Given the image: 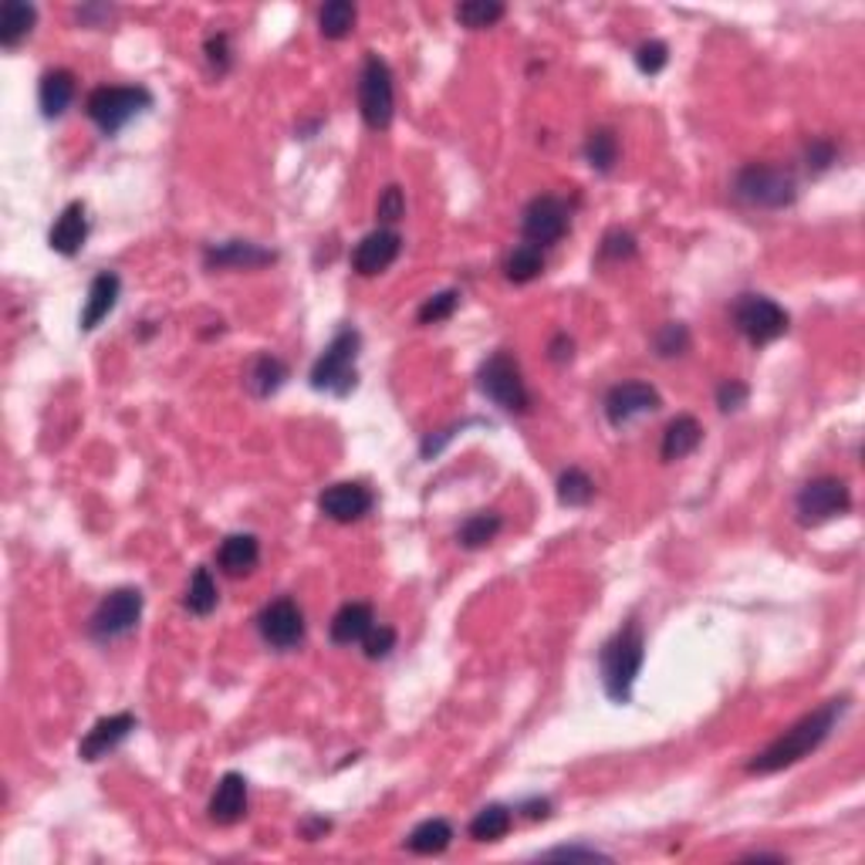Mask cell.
<instances>
[{"label": "cell", "mask_w": 865, "mask_h": 865, "mask_svg": "<svg viewBox=\"0 0 865 865\" xmlns=\"http://www.w3.org/2000/svg\"><path fill=\"white\" fill-rule=\"evenodd\" d=\"M845 710H849V697L822 703L818 710L805 714L798 724H791L781 737L770 740L761 754H754L748 761V775H778V770H785V767H791L798 761H805L808 754H815L831 737V730L839 727Z\"/></svg>", "instance_id": "6da1fadb"}, {"label": "cell", "mask_w": 865, "mask_h": 865, "mask_svg": "<svg viewBox=\"0 0 865 865\" xmlns=\"http://www.w3.org/2000/svg\"><path fill=\"white\" fill-rule=\"evenodd\" d=\"M645 663V639L639 623H626L615 632L599 653V673H602V690L612 703H632V690L639 669Z\"/></svg>", "instance_id": "7a4b0ae2"}, {"label": "cell", "mask_w": 865, "mask_h": 865, "mask_svg": "<svg viewBox=\"0 0 865 865\" xmlns=\"http://www.w3.org/2000/svg\"><path fill=\"white\" fill-rule=\"evenodd\" d=\"M734 197L744 206L785 210L798 200V179L778 163H748L734 176Z\"/></svg>", "instance_id": "3957f363"}, {"label": "cell", "mask_w": 865, "mask_h": 865, "mask_svg": "<svg viewBox=\"0 0 865 865\" xmlns=\"http://www.w3.org/2000/svg\"><path fill=\"white\" fill-rule=\"evenodd\" d=\"M359 349H362V335L346 325L342 331H338L328 349L318 355V362L312 365V389L318 392H331V396H349L355 389V362H359Z\"/></svg>", "instance_id": "277c9868"}, {"label": "cell", "mask_w": 865, "mask_h": 865, "mask_svg": "<svg viewBox=\"0 0 865 865\" xmlns=\"http://www.w3.org/2000/svg\"><path fill=\"white\" fill-rule=\"evenodd\" d=\"M149 105H152V96L142 85H99V88H91L85 112L105 136H118Z\"/></svg>", "instance_id": "5b68a950"}, {"label": "cell", "mask_w": 865, "mask_h": 865, "mask_svg": "<svg viewBox=\"0 0 865 865\" xmlns=\"http://www.w3.org/2000/svg\"><path fill=\"white\" fill-rule=\"evenodd\" d=\"M480 392L490 399L493 406H501L504 413H528L531 410V392L524 386L521 365L511 352H493L477 373Z\"/></svg>", "instance_id": "8992f818"}, {"label": "cell", "mask_w": 865, "mask_h": 865, "mask_svg": "<svg viewBox=\"0 0 865 865\" xmlns=\"http://www.w3.org/2000/svg\"><path fill=\"white\" fill-rule=\"evenodd\" d=\"M359 112L373 133H386L396 115V88L392 72L379 54H368L359 75Z\"/></svg>", "instance_id": "52a82bcc"}, {"label": "cell", "mask_w": 865, "mask_h": 865, "mask_svg": "<svg viewBox=\"0 0 865 865\" xmlns=\"http://www.w3.org/2000/svg\"><path fill=\"white\" fill-rule=\"evenodd\" d=\"M734 325L751 346H770L788 331V312L767 294H740L734 301Z\"/></svg>", "instance_id": "ba28073f"}, {"label": "cell", "mask_w": 865, "mask_h": 865, "mask_svg": "<svg viewBox=\"0 0 865 865\" xmlns=\"http://www.w3.org/2000/svg\"><path fill=\"white\" fill-rule=\"evenodd\" d=\"M142 615V592L139 589H112L88 619V636L96 642H115L126 639Z\"/></svg>", "instance_id": "9c48e42d"}, {"label": "cell", "mask_w": 865, "mask_h": 865, "mask_svg": "<svg viewBox=\"0 0 865 865\" xmlns=\"http://www.w3.org/2000/svg\"><path fill=\"white\" fill-rule=\"evenodd\" d=\"M849 507H852V490L839 477H815V480H808L805 487H801L798 498H794L798 521L805 524V528H815V524H825L831 517H839Z\"/></svg>", "instance_id": "30bf717a"}, {"label": "cell", "mask_w": 865, "mask_h": 865, "mask_svg": "<svg viewBox=\"0 0 865 865\" xmlns=\"http://www.w3.org/2000/svg\"><path fill=\"white\" fill-rule=\"evenodd\" d=\"M568 224H572V210L565 200L559 197H535L528 206L521 213V234L531 247H551L559 243L565 234H568Z\"/></svg>", "instance_id": "8fae6325"}, {"label": "cell", "mask_w": 865, "mask_h": 865, "mask_svg": "<svg viewBox=\"0 0 865 865\" xmlns=\"http://www.w3.org/2000/svg\"><path fill=\"white\" fill-rule=\"evenodd\" d=\"M258 632L277 653H291L304 642V612L294 599H274L258 615Z\"/></svg>", "instance_id": "7c38bea8"}, {"label": "cell", "mask_w": 865, "mask_h": 865, "mask_svg": "<svg viewBox=\"0 0 865 865\" xmlns=\"http://www.w3.org/2000/svg\"><path fill=\"white\" fill-rule=\"evenodd\" d=\"M660 406H663V399L649 383H619L605 396V416L612 426H626L636 416L656 413Z\"/></svg>", "instance_id": "4fadbf2b"}, {"label": "cell", "mask_w": 865, "mask_h": 865, "mask_svg": "<svg viewBox=\"0 0 865 865\" xmlns=\"http://www.w3.org/2000/svg\"><path fill=\"white\" fill-rule=\"evenodd\" d=\"M376 498H373V490H368L365 484L359 480H342V484H331L322 490V498H318V507L325 517L338 521V524H352V521H362L368 511H373Z\"/></svg>", "instance_id": "5bb4252c"}, {"label": "cell", "mask_w": 865, "mask_h": 865, "mask_svg": "<svg viewBox=\"0 0 865 865\" xmlns=\"http://www.w3.org/2000/svg\"><path fill=\"white\" fill-rule=\"evenodd\" d=\"M399 251H403V237H399L392 227H379L373 234H365L355 251H352V267L362 274V277H376L383 274L386 267L396 264Z\"/></svg>", "instance_id": "9a60e30c"}, {"label": "cell", "mask_w": 865, "mask_h": 865, "mask_svg": "<svg viewBox=\"0 0 865 865\" xmlns=\"http://www.w3.org/2000/svg\"><path fill=\"white\" fill-rule=\"evenodd\" d=\"M139 727V720L133 714H112V717H102L96 727H91L85 734V740L78 744V757L88 761V764H96L102 757H109L122 740H126L133 730Z\"/></svg>", "instance_id": "2e32d148"}, {"label": "cell", "mask_w": 865, "mask_h": 865, "mask_svg": "<svg viewBox=\"0 0 865 865\" xmlns=\"http://www.w3.org/2000/svg\"><path fill=\"white\" fill-rule=\"evenodd\" d=\"M274 261H277L274 251H267V247H261V243H251V240H224V243L206 247V254H203V264L210 271H224V267L254 271V267H264Z\"/></svg>", "instance_id": "e0dca14e"}, {"label": "cell", "mask_w": 865, "mask_h": 865, "mask_svg": "<svg viewBox=\"0 0 865 865\" xmlns=\"http://www.w3.org/2000/svg\"><path fill=\"white\" fill-rule=\"evenodd\" d=\"M118 291H122V281L115 271H102L91 277L88 285V298H85V308H82V331H96L118 304Z\"/></svg>", "instance_id": "ac0fdd59"}, {"label": "cell", "mask_w": 865, "mask_h": 865, "mask_svg": "<svg viewBox=\"0 0 865 865\" xmlns=\"http://www.w3.org/2000/svg\"><path fill=\"white\" fill-rule=\"evenodd\" d=\"M210 822L216 825H237L247 815V778L237 775V770H227V775L216 781V791L210 798Z\"/></svg>", "instance_id": "d6986e66"}, {"label": "cell", "mask_w": 865, "mask_h": 865, "mask_svg": "<svg viewBox=\"0 0 865 865\" xmlns=\"http://www.w3.org/2000/svg\"><path fill=\"white\" fill-rule=\"evenodd\" d=\"M88 240V213H85V203H68L61 210V216L54 221L51 234H48V243L51 251H58L61 258H75Z\"/></svg>", "instance_id": "ffe728a7"}, {"label": "cell", "mask_w": 865, "mask_h": 865, "mask_svg": "<svg viewBox=\"0 0 865 865\" xmlns=\"http://www.w3.org/2000/svg\"><path fill=\"white\" fill-rule=\"evenodd\" d=\"M261 562V541L254 535H227L216 548V565L230 578L251 575Z\"/></svg>", "instance_id": "44dd1931"}, {"label": "cell", "mask_w": 865, "mask_h": 865, "mask_svg": "<svg viewBox=\"0 0 865 865\" xmlns=\"http://www.w3.org/2000/svg\"><path fill=\"white\" fill-rule=\"evenodd\" d=\"M376 626V615H373V605H365V602H349L335 612V619H331V642L335 645H355L362 642L368 632H373Z\"/></svg>", "instance_id": "7402d4cb"}, {"label": "cell", "mask_w": 865, "mask_h": 865, "mask_svg": "<svg viewBox=\"0 0 865 865\" xmlns=\"http://www.w3.org/2000/svg\"><path fill=\"white\" fill-rule=\"evenodd\" d=\"M285 383H288V365H285L281 359H277V355H271V352L254 355L251 365H247V373H243V386H247V392L258 396V399L274 396Z\"/></svg>", "instance_id": "603a6c76"}, {"label": "cell", "mask_w": 865, "mask_h": 865, "mask_svg": "<svg viewBox=\"0 0 865 865\" xmlns=\"http://www.w3.org/2000/svg\"><path fill=\"white\" fill-rule=\"evenodd\" d=\"M75 99V75L68 68H54L45 72L41 85H38V102H41V115L45 118H61L68 112Z\"/></svg>", "instance_id": "cb8c5ba5"}, {"label": "cell", "mask_w": 865, "mask_h": 865, "mask_svg": "<svg viewBox=\"0 0 865 865\" xmlns=\"http://www.w3.org/2000/svg\"><path fill=\"white\" fill-rule=\"evenodd\" d=\"M703 440V426L693 419V416H676L666 432H663V447H660V456L666 463H676V460H684L690 456Z\"/></svg>", "instance_id": "d4e9b609"}, {"label": "cell", "mask_w": 865, "mask_h": 865, "mask_svg": "<svg viewBox=\"0 0 865 865\" xmlns=\"http://www.w3.org/2000/svg\"><path fill=\"white\" fill-rule=\"evenodd\" d=\"M38 24V11L24 4V0H4V11H0V45L17 48L30 30Z\"/></svg>", "instance_id": "484cf974"}, {"label": "cell", "mask_w": 865, "mask_h": 865, "mask_svg": "<svg viewBox=\"0 0 865 865\" xmlns=\"http://www.w3.org/2000/svg\"><path fill=\"white\" fill-rule=\"evenodd\" d=\"M450 842H453V825L447 818H426L410 831L406 849L416 855H440L450 849Z\"/></svg>", "instance_id": "4316f807"}, {"label": "cell", "mask_w": 865, "mask_h": 865, "mask_svg": "<svg viewBox=\"0 0 865 865\" xmlns=\"http://www.w3.org/2000/svg\"><path fill=\"white\" fill-rule=\"evenodd\" d=\"M501 528H504V521H501L498 511H477V514H471L467 521L460 524L456 541H460V548L477 551V548H484V544H490L493 538H498Z\"/></svg>", "instance_id": "83f0119b"}, {"label": "cell", "mask_w": 865, "mask_h": 865, "mask_svg": "<svg viewBox=\"0 0 865 865\" xmlns=\"http://www.w3.org/2000/svg\"><path fill=\"white\" fill-rule=\"evenodd\" d=\"M585 163H589L596 173H612L615 163H619V136L612 129H592L589 139H585Z\"/></svg>", "instance_id": "f1b7e54d"}, {"label": "cell", "mask_w": 865, "mask_h": 865, "mask_svg": "<svg viewBox=\"0 0 865 865\" xmlns=\"http://www.w3.org/2000/svg\"><path fill=\"white\" fill-rule=\"evenodd\" d=\"M514 825V815L507 805H487L471 822V839L477 842H501Z\"/></svg>", "instance_id": "f546056e"}, {"label": "cell", "mask_w": 865, "mask_h": 865, "mask_svg": "<svg viewBox=\"0 0 865 865\" xmlns=\"http://www.w3.org/2000/svg\"><path fill=\"white\" fill-rule=\"evenodd\" d=\"M541 271H544V254H541V247H531V243L514 247V251L507 254V264H504L507 281H514V285L535 281V277H541Z\"/></svg>", "instance_id": "4dcf8cb0"}, {"label": "cell", "mask_w": 865, "mask_h": 865, "mask_svg": "<svg viewBox=\"0 0 865 865\" xmlns=\"http://www.w3.org/2000/svg\"><path fill=\"white\" fill-rule=\"evenodd\" d=\"M355 4H349V0H331V4H325L318 11V30L328 38V41H342L352 35V27H355Z\"/></svg>", "instance_id": "1f68e13d"}, {"label": "cell", "mask_w": 865, "mask_h": 865, "mask_svg": "<svg viewBox=\"0 0 865 865\" xmlns=\"http://www.w3.org/2000/svg\"><path fill=\"white\" fill-rule=\"evenodd\" d=\"M596 498V480L578 471V467H568L562 477H559V501L565 507H585V504H592Z\"/></svg>", "instance_id": "d6a6232c"}, {"label": "cell", "mask_w": 865, "mask_h": 865, "mask_svg": "<svg viewBox=\"0 0 865 865\" xmlns=\"http://www.w3.org/2000/svg\"><path fill=\"white\" fill-rule=\"evenodd\" d=\"M216 602H221V592H216V581H213L210 568H197L193 578H190V589H187L183 605H187L193 615H210L216 609Z\"/></svg>", "instance_id": "836d02e7"}, {"label": "cell", "mask_w": 865, "mask_h": 865, "mask_svg": "<svg viewBox=\"0 0 865 865\" xmlns=\"http://www.w3.org/2000/svg\"><path fill=\"white\" fill-rule=\"evenodd\" d=\"M501 17H504V4H498V0H463L456 8V21L471 30L493 27Z\"/></svg>", "instance_id": "e575fe53"}, {"label": "cell", "mask_w": 865, "mask_h": 865, "mask_svg": "<svg viewBox=\"0 0 865 865\" xmlns=\"http://www.w3.org/2000/svg\"><path fill=\"white\" fill-rule=\"evenodd\" d=\"M456 304H460V291H440V294H432V298H426L423 304H419V312H416V318H419V325H437V322H447L453 312H456Z\"/></svg>", "instance_id": "d590c367"}, {"label": "cell", "mask_w": 865, "mask_h": 865, "mask_svg": "<svg viewBox=\"0 0 865 865\" xmlns=\"http://www.w3.org/2000/svg\"><path fill=\"white\" fill-rule=\"evenodd\" d=\"M599 258L602 261H629V258H636V237L629 230H623V227H612L602 237Z\"/></svg>", "instance_id": "8d00e7d4"}, {"label": "cell", "mask_w": 865, "mask_h": 865, "mask_svg": "<svg viewBox=\"0 0 865 865\" xmlns=\"http://www.w3.org/2000/svg\"><path fill=\"white\" fill-rule=\"evenodd\" d=\"M656 352H660L663 359L687 355V352H690V331H687V325H679V322L663 325L660 335H656Z\"/></svg>", "instance_id": "74e56055"}, {"label": "cell", "mask_w": 865, "mask_h": 865, "mask_svg": "<svg viewBox=\"0 0 865 865\" xmlns=\"http://www.w3.org/2000/svg\"><path fill=\"white\" fill-rule=\"evenodd\" d=\"M666 61H669V48L663 41H642L636 48V68L642 75H660L666 68Z\"/></svg>", "instance_id": "f35d334b"}, {"label": "cell", "mask_w": 865, "mask_h": 865, "mask_svg": "<svg viewBox=\"0 0 865 865\" xmlns=\"http://www.w3.org/2000/svg\"><path fill=\"white\" fill-rule=\"evenodd\" d=\"M376 216H379V224H396V221H403L406 216V197L399 187H386L379 193V203H376Z\"/></svg>", "instance_id": "ab89813d"}, {"label": "cell", "mask_w": 865, "mask_h": 865, "mask_svg": "<svg viewBox=\"0 0 865 865\" xmlns=\"http://www.w3.org/2000/svg\"><path fill=\"white\" fill-rule=\"evenodd\" d=\"M362 649H365L368 660H386L396 649V629L392 626H373V632L362 639Z\"/></svg>", "instance_id": "60d3db41"}, {"label": "cell", "mask_w": 865, "mask_h": 865, "mask_svg": "<svg viewBox=\"0 0 865 865\" xmlns=\"http://www.w3.org/2000/svg\"><path fill=\"white\" fill-rule=\"evenodd\" d=\"M836 160H839V152H836V146H831L828 139H812L808 149H805V166H808V173H825Z\"/></svg>", "instance_id": "b9f144b4"}, {"label": "cell", "mask_w": 865, "mask_h": 865, "mask_svg": "<svg viewBox=\"0 0 865 865\" xmlns=\"http://www.w3.org/2000/svg\"><path fill=\"white\" fill-rule=\"evenodd\" d=\"M203 54H206V65L216 72V75H224L230 68V38L227 35H213L206 45H203Z\"/></svg>", "instance_id": "7bdbcfd3"}, {"label": "cell", "mask_w": 865, "mask_h": 865, "mask_svg": "<svg viewBox=\"0 0 865 865\" xmlns=\"http://www.w3.org/2000/svg\"><path fill=\"white\" fill-rule=\"evenodd\" d=\"M748 396H751V389L740 383V379H727V383H720V389H717V406L724 410V413H734V410H740L748 403Z\"/></svg>", "instance_id": "ee69618b"}, {"label": "cell", "mask_w": 865, "mask_h": 865, "mask_svg": "<svg viewBox=\"0 0 865 865\" xmlns=\"http://www.w3.org/2000/svg\"><path fill=\"white\" fill-rule=\"evenodd\" d=\"M541 858H568V862H609L605 852L599 849H585V845H562V849H551L544 852Z\"/></svg>", "instance_id": "f6af8a7d"}, {"label": "cell", "mask_w": 865, "mask_h": 865, "mask_svg": "<svg viewBox=\"0 0 865 865\" xmlns=\"http://www.w3.org/2000/svg\"><path fill=\"white\" fill-rule=\"evenodd\" d=\"M572 355H575V342H572V338L568 335H554L551 346H548V359L554 365H565V362H572Z\"/></svg>", "instance_id": "bcb514c9"}, {"label": "cell", "mask_w": 865, "mask_h": 865, "mask_svg": "<svg viewBox=\"0 0 865 865\" xmlns=\"http://www.w3.org/2000/svg\"><path fill=\"white\" fill-rule=\"evenodd\" d=\"M517 808H521L524 815H528L531 822H538V818H548V815H551V805H548V801H544V798H535V801H524V805H517Z\"/></svg>", "instance_id": "7dc6e473"}, {"label": "cell", "mask_w": 865, "mask_h": 865, "mask_svg": "<svg viewBox=\"0 0 865 865\" xmlns=\"http://www.w3.org/2000/svg\"><path fill=\"white\" fill-rule=\"evenodd\" d=\"M328 828H331V822L315 818V822H304V825H301V836H304V839H315L318 831H328Z\"/></svg>", "instance_id": "c3c4849f"}]
</instances>
